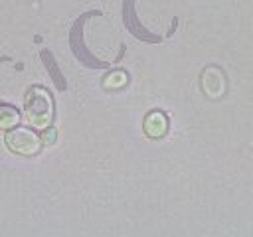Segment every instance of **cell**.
I'll list each match as a JSON object with an SVG mask.
<instances>
[{
	"instance_id": "obj_1",
	"label": "cell",
	"mask_w": 253,
	"mask_h": 237,
	"mask_svg": "<svg viewBox=\"0 0 253 237\" xmlns=\"http://www.w3.org/2000/svg\"><path fill=\"white\" fill-rule=\"evenodd\" d=\"M24 117L32 128L45 130L53 120V97L45 87L34 85L24 99Z\"/></svg>"
},
{
	"instance_id": "obj_2",
	"label": "cell",
	"mask_w": 253,
	"mask_h": 237,
	"mask_svg": "<svg viewBox=\"0 0 253 237\" xmlns=\"http://www.w3.org/2000/svg\"><path fill=\"white\" fill-rule=\"evenodd\" d=\"M4 142L8 146L10 152L18 154V156H34L40 152L42 148V138L38 136V132L34 128L28 126H14L6 132Z\"/></svg>"
},
{
	"instance_id": "obj_3",
	"label": "cell",
	"mask_w": 253,
	"mask_h": 237,
	"mask_svg": "<svg viewBox=\"0 0 253 237\" xmlns=\"http://www.w3.org/2000/svg\"><path fill=\"white\" fill-rule=\"evenodd\" d=\"M202 89L210 99H219L225 91V77L217 67H206L202 73Z\"/></svg>"
},
{
	"instance_id": "obj_4",
	"label": "cell",
	"mask_w": 253,
	"mask_h": 237,
	"mask_svg": "<svg viewBox=\"0 0 253 237\" xmlns=\"http://www.w3.org/2000/svg\"><path fill=\"white\" fill-rule=\"evenodd\" d=\"M144 132L148 138H162L168 132V118L162 111H152L144 118Z\"/></svg>"
},
{
	"instance_id": "obj_5",
	"label": "cell",
	"mask_w": 253,
	"mask_h": 237,
	"mask_svg": "<svg viewBox=\"0 0 253 237\" xmlns=\"http://www.w3.org/2000/svg\"><path fill=\"white\" fill-rule=\"evenodd\" d=\"M20 122V113L12 105H0V130H10L18 126Z\"/></svg>"
},
{
	"instance_id": "obj_6",
	"label": "cell",
	"mask_w": 253,
	"mask_h": 237,
	"mask_svg": "<svg viewBox=\"0 0 253 237\" xmlns=\"http://www.w3.org/2000/svg\"><path fill=\"white\" fill-rule=\"evenodd\" d=\"M126 81H128L126 73L121 71V69H117V71H111V73L103 79V87H105V89H121V87L126 85Z\"/></svg>"
},
{
	"instance_id": "obj_7",
	"label": "cell",
	"mask_w": 253,
	"mask_h": 237,
	"mask_svg": "<svg viewBox=\"0 0 253 237\" xmlns=\"http://www.w3.org/2000/svg\"><path fill=\"white\" fill-rule=\"evenodd\" d=\"M53 140H55V128L47 126V128L43 130V134H42V142H43V144H53Z\"/></svg>"
}]
</instances>
